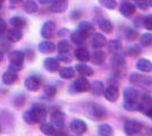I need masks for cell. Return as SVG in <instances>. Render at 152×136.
I'll return each instance as SVG.
<instances>
[{
  "label": "cell",
  "mask_w": 152,
  "mask_h": 136,
  "mask_svg": "<svg viewBox=\"0 0 152 136\" xmlns=\"http://www.w3.org/2000/svg\"><path fill=\"white\" fill-rule=\"evenodd\" d=\"M47 116H48V110L45 105L41 103H34L28 110L24 112L23 119L25 123L33 125V124H41L45 121Z\"/></svg>",
  "instance_id": "cell-1"
},
{
  "label": "cell",
  "mask_w": 152,
  "mask_h": 136,
  "mask_svg": "<svg viewBox=\"0 0 152 136\" xmlns=\"http://www.w3.org/2000/svg\"><path fill=\"white\" fill-rule=\"evenodd\" d=\"M124 108L127 110H136V103L140 99V93L134 87H127L123 92Z\"/></svg>",
  "instance_id": "cell-2"
},
{
  "label": "cell",
  "mask_w": 152,
  "mask_h": 136,
  "mask_svg": "<svg viewBox=\"0 0 152 136\" xmlns=\"http://www.w3.org/2000/svg\"><path fill=\"white\" fill-rule=\"evenodd\" d=\"M24 60H25V53L24 52L18 51V50L10 52L9 53V68L18 73L23 68Z\"/></svg>",
  "instance_id": "cell-3"
},
{
  "label": "cell",
  "mask_w": 152,
  "mask_h": 136,
  "mask_svg": "<svg viewBox=\"0 0 152 136\" xmlns=\"http://www.w3.org/2000/svg\"><path fill=\"white\" fill-rule=\"evenodd\" d=\"M89 115L94 120H103L107 117V110L100 104L92 103L89 107Z\"/></svg>",
  "instance_id": "cell-4"
},
{
  "label": "cell",
  "mask_w": 152,
  "mask_h": 136,
  "mask_svg": "<svg viewBox=\"0 0 152 136\" xmlns=\"http://www.w3.org/2000/svg\"><path fill=\"white\" fill-rule=\"evenodd\" d=\"M143 129L142 124L137 120H127L124 124V132L126 135H139Z\"/></svg>",
  "instance_id": "cell-5"
},
{
  "label": "cell",
  "mask_w": 152,
  "mask_h": 136,
  "mask_svg": "<svg viewBox=\"0 0 152 136\" xmlns=\"http://www.w3.org/2000/svg\"><path fill=\"white\" fill-rule=\"evenodd\" d=\"M65 113L63 111L58 110V109H53V110L50 112V120L51 124L58 128V129H61L65 127Z\"/></svg>",
  "instance_id": "cell-6"
},
{
  "label": "cell",
  "mask_w": 152,
  "mask_h": 136,
  "mask_svg": "<svg viewBox=\"0 0 152 136\" xmlns=\"http://www.w3.org/2000/svg\"><path fill=\"white\" fill-rule=\"evenodd\" d=\"M103 95L106 97V100L109 102H116L119 99V89L118 85L109 84L108 86L104 87L103 91Z\"/></svg>",
  "instance_id": "cell-7"
},
{
  "label": "cell",
  "mask_w": 152,
  "mask_h": 136,
  "mask_svg": "<svg viewBox=\"0 0 152 136\" xmlns=\"http://www.w3.org/2000/svg\"><path fill=\"white\" fill-rule=\"evenodd\" d=\"M24 84H25V87L28 91L37 92L42 85V78L38 75H30L28 77H26Z\"/></svg>",
  "instance_id": "cell-8"
},
{
  "label": "cell",
  "mask_w": 152,
  "mask_h": 136,
  "mask_svg": "<svg viewBox=\"0 0 152 136\" xmlns=\"http://www.w3.org/2000/svg\"><path fill=\"white\" fill-rule=\"evenodd\" d=\"M69 128L76 135H83L88 130V125L82 119H73L69 124Z\"/></svg>",
  "instance_id": "cell-9"
},
{
  "label": "cell",
  "mask_w": 152,
  "mask_h": 136,
  "mask_svg": "<svg viewBox=\"0 0 152 136\" xmlns=\"http://www.w3.org/2000/svg\"><path fill=\"white\" fill-rule=\"evenodd\" d=\"M73 87L76 92H80V93H83V92H88L90 91V87H91V83L89 82V79L85 77V76H80L77 77L74 81L73 83Z\"/></svg>",
  "instance_id": "cell-10"
},
{
  "label": "cell",
  "mask_w": 152,
  "mask_h": 136,
  "mask_svg": "<svg viewBox=\"0 0 152 136\" xmlns=\"http://www.w3.org/2000/svg\"><path fill=\"white\" fill-rule=\"evenodd\" d=\"M56 33V24L53 20H47L41 27V36L45 39H51Z\"/></svg>",
  "instance_id": "cell-11"
},
{
  "label": "cell",
  "mask_w": 152,
  "mask_h": 136,
  "mask_svg": "<svg viewBox=\"0 0 152 136\" xmlns=\"http://www.w3.org/2000/svg\"><path fill=\"white\" fill-rule=\"evenodd\" d=\"M136 12V6L133 5L129 1H121L119 5V13L124 16V17H132Z\"/></svg>",
  "instance_id": "cell-12"
},
{
  "label": "cell",
  "mask_w": 152,
  "mask_h": 136,
  "mask_svg": "<svg viewBox=\"0 0 152 136\" xmlns=\"http://www.w3.org/2000/svg\"><path fill=\"white\" fill-rule=\"evenodd\" d=\"M91 44L94 49H101L107 44V39L101 33H92L91 35Z\"/></svg>",
  "instance_id": "cell-13"
},
{
  "label": "cell",
  "mask_w": 152,
  "mask_h": 136,
  "mask_svg": "<svg viewBox=\"0 0 152 136\" xmlns=\"http://www.w3.org/2000/svg\"><path fill=\"white\" fill-rule=\"evenodd\" d=\"M152 104V97L150 94H143L142 97L139 99L137 103H136V110L144 112L145 109H148Z\"/></svg>",
  "instance_id": "cell-14"
},
{
  "label": "cell",
  "mask_w": 152,
  "mask_h": 136,
  "mask_svg": "<svg viewBox=\"0 0 152 136\" xmlns=\"http://www.w3.org/2000/svg\"><path fill=\"white\" fill-rule=\"evenodd\" d=\"M43 65H45V69L48 71H50V73H56V71H58L59 68H60L59 60H58L57 58H52V57L45 58V61H43Z\"/></svg>",
  "instance_id": "cell-15"
},
{
  "label": "cell",
  "mask_w": 152,
  "mask_h": 136,
  "mask_svg": "<svg viewBox=\"0 0 152 136\" xmlns=\"http://www.w3.org/2000/svg\"><path fill=\"white\" fill-rule=\"evenodd\" d=\"M17 78H18L17 71L9 68L8 71H6L2 74V83L5 85H12L17 81Z\"/></svg>",
  "instance_id": "cell-16"
},
{
  "label": "cell",
  "mask_w": 152,
  "mask_h": 136,
  "mask_svg": "<svg viewBox=\"0 0 152 136\" xmlns=\"http://www.w3.org/2000/svg\"><path fill=\"white\" fill-rule=\"evenodd\" d=\"M68 7L67 0H53L50 5V12L52 13H64Z\"/></svg>",
  "instance_id": "cell-17"
},
{
  "label": "cell",
  "mask_w": 152,
  "mask_h": 136,
  "mask_svg": "<svg viewBox=\"0 0 152 136\" xmlns=\"http://www.w3.org/2000/svg\"><path fill=\"white\" fill-rule=\"evenodd\" d=\"M74 56H75V58L78 60V61H81V63H86V61H89L90 60V52L89 50L86 49V48H84V47H78L77 49H75V51H74Z\"/></svg>",
  "instance_id": "cell-18"
},
{
  "label": "cell",
  "mask_w": 152,
  "mask_h": 136,
  "mask_svg": "<svg viewBox=\"0 0 152 136\" xmlns=\"http://www.w3.org/2000/svg\"><path fill=\"white\" fill-rule=\"evenodd\" d=\"M77 31L82 35H84L85 38H89L92 35V33H94V26L92 25L90 22H82V23H80Z\"/></svg>",
  "instance_id": "cell-19"
},
{
  "label": "cell",
  "mask_w": 152,
  "mask_h": 136,
  "mask_svg": "<svg viewBox=\"0 0 152 136\" xmlns=\"http://www.w3.org/2000/svg\"><path fill=\"white\" fill-rule=\"evenodd\" d=\"M136 68L140 71H143V73H150L152 71V63L146 58H140L136 60Z\"/></svg>",
  "instance_id": "cell-20"
},
{
  "label": "cell",
  "mask_w": 152,
  "mask_h": 136,
  "mask_svg": "<svg viewBox=\"0 0 152 136\" xmlns=\"http://www.w3.org/2000/svg\"><path fill=\"white\" fill-rule=\"evenodd\" d=\"M22 38H23L22 28L13 27V28H10V30L7 31V39L9 40L10 42H18Z\"/></svg>",
  "instance_id": "cell-21"
},
{
  "label": "cell",
  "mask_w": 152,
  "mask_h": 136,
  "mask_svg": "<svg viewBox=\"0 0 152 136\" xmlns=\"http://www.w3.org/2000/svg\"><path fill=\"white\" fill-rule=\"evenodd\" d=\"M90 60H91L94 65H101V64L104 63V60H106V53L102 51V50L96 49V50L90 56Z\"/></svg>",
  "instance_id": "cell-22"
},
{
  "label": "cell",
  "mask_w": 152,
  "mask_h": 136,
  "mask_svg": "<svg viewBox=\"0 0 152 136\" xmlns=\"http://www.w3.org/2000/svg\"><path fill=\"white\" fill-rule=\"evenodd\" d=\"M38 50L41 53H52L56 50V45L50 41H42L39 43Z\"/></svg>",
  "instance_id": "cell-23"
},
{
  "label": "cell",
  "mask_w": 152,
  "mask_h": 136,
  "mask_svg": "<svg viewBox=\"0 0 152 136\" xmlns=\"http://www.w3.org/2000/svg\"><path fill=\"white\" fill-rule=\"evenodd\" d=\"M110 64L114 67L115 69H119V68H124L125 66V59L124 57L119 55V53H115L110 59Z\"/></svg>",
  "instance_id": "cell-24"
},
{
  "label": "cell",
  "mask_w": 152,
  "mask_h": 136,
  "mask_svg": "<svg viewBox=\"0 0 152 136\" xmlns=\"http://www.w3.org/2000/svg\"><path fill=\"white\" fill-rule=\"evenodd\" d=\"M75 68H76V71H77L80 75H82V76H85V77L92 76V75L94 74L93 69H92L90 66L85 65V64H78V65H76Z\"/></svg>",
  "instance_id": "cell-25"
},
{
  "label": "cell",
  "mask_w": 152,
  "mask_h": 136,
  "mask_svg": "<svg viewBox=\"0 0 152 136\" xmlns=\"http://www.w3.org/2000/svg\"><path fill=\"white\" fill-rule=\"evenodd\" d=\"M59 76L64 79H72L75 76V69L73 67H69V66L59 68Z\"/></svg>",
  "instance_id": "cell-26"
},
{
  "label": "cell",
  "mask_w": 152,
  "mask_h": 136,
  "mask_svg": "<svg viewBox=\"0 0 152 136\" xmlns=\"http://www.w3.org/2000/svg\"><path fill=\"white\" fill-rule=\"evenodd\" d=\"M108 50L110 53H119V51L121 50V48H123V44H121V42L119 40H110L109 42H108Z\"/></svg>",
  "instance_id": "cell-27"
},
{
  "label": "cell",
  "mask_w": 152,
  "mask_h": 136,
  "mask_svg": "<svg viewBox=\"0 0 152 136\" xmlns=\"http://www.w3.org/2000/svg\"><path fill=\"white\" fill-rule=\"evenodd\" d=\"M104 85L102 83L101 81H94L91 83V87L90 90L92 91V93L94 95H102L103 94V91H104Z\"/></svg>",
  "instance_id": "cell-28"
},
{
  "label": "cell",
  "mask_w": 152,
  "mask_h": 136,
  "mask_svg": "<svg viewBox=\"0 0 152 136\" xmlns=\"http://www.w3.org/2000/svg\"><path fill=\"white\" fill-rule=\"evenodd\" d=\"M40 130L45 134V135H55L56 134V128L55 126L50 123H43L40 124Z\"/></svg>",
  "instance_id": "cell-29"
},
{
  "label": "cell",
  "mask_w": 152,
  "mask_h": 136,
  "mask_svg": "<svg viewBox=\"0 0 152 136\" xmlns=\"http://www.w3.org/2000/svg\"><path fill=\"white\" fill-rule=\"evenodd\" d=\"M129 82H131L132 84L139 85V84H144V83H148V82H149V79H148L145 76L141 75V74H137V73H133V74H131Z\"/></svg>",
  "instance_id": "cell-30"
},
{
  "label": "cell",
  "mask_w": 152,
  "mask_h": 136,
  "mask_svg": "<svg viewBox=\"0 0 152 136\" xmlns=\"http://www.w3.org/2000/svg\"><path fill=\"white\" fill-rule=\"evenodd\" d=\"M99 28L103 33H111L114 30V25H113L111 20L106 18V20H101L99 22Z\"/></svg>",
  "instance_id": "cell-31"
},
{
  "label": "cell",
  "mask_w": 152,
  "mask_h": 136,
  "mask_svg": "<svg viewBox=\"0 0 152 136\" xmlns=\"http://www.w3.org/2000/svg\"><path fill=\"white\" fill-rule=\"evenodd\" d=\"M9 23L14 27H18V28H23V27H25L27 25V20L24 17H22V16H14V17L10 18Z\"/></svg>",
  "instance_id": "cell-32"
},
{
  "label": "cell",
  "mask_w": 152,
  "mask_h": 136,
  "mask_svg": "<svg viewBox=\"0 0 152 136\" xmlns=\"http://www.w3.org/2000/svg\"><path fill=\"white\" fill-rule=\"evenodd\" d=\"M98 134L101 136H110L114 134V130L113 127L108 124H101L99 127H98Z\"/></svg>",
  "instance_id": "cell-33"
},
{
  "label": "cell",
  "mask_w": 152,
  "mask_h": 136,
  "mask_svg": "<svg viewBox=\"0 0 152 136\" xmlns=\"http://www.w3.org/2000/svg\"><path fill=\"white\" fill-rule=\"evenodd\" d=\"M85 36L82 35L81 33L78 32V31H75V32H73L70 34V40H72V42L76 45H82L84 42H85Z\"/></svg>",
  "instance_id": "cell-34"
},
{
  "label": "cell",
  "mask_w": 152,
  "mask_h": 136,
  "mask_svg": "<svg viewBox=\"0 0 152 136\" xmlns=\"http://www.w3.org/2000/svg\"><path fill=\"white\" fill-rule=\"evenodd\" d=\"M23 8H24V10H25L26 13H28V14L37 13L39 9L37 2H34V1H32V0H27V1H25L24 5H23Z\"/></svg>",
  "instance_id": "cell-35"
},
{
  "label": "cell",
  "mask_w": 152,
  "mask_h": 136,
  "mask_svg": "<svg viewBox=\"0 0 152 136\" xmlns=\"http://www.w3.org/2000/svg\"><path fill=\"white\" fill-rule=\"evenodd\" d=\"M125 38L127 41H135V40L139 39V32L135 28L127 27L125 30Z\"/></svg>",
  "instance_id": "cell-36"
},
{
  "label": "cell",
  "mask_w": 152,
  "mask_h": 136,
  "mask_svg": "<svg viewBox=\"0 0 152 136\" xmlns=\"http://www.w3.org/2000/svg\"><path fill=\"white\" fill-rule=\"evenodd\" d=\"M56 48L58 49V52H70V50H72V45H70L69 42L66 41V40L59 41Z\"/></svg>",
  "instance_id": "cell-37"
},
{
  "label": "cell",
  "mask_w": 152,
  "mask_h": 136,
  "mask_svg": "<svg viewBox=\"0 0 152 136\" xmlns=\"http://www.w3.org/2000/svg\"><path fill=\"white\" fill-rule=\"evenodd\" d=\"M45 95L48 100H51L57 95V87L53 85H47L45 89Z\"/></svg>",
  "instance_id": "cell-38"
},
{
  "label": "cell",
  "mask_w": 152,
  "mask_h": 136,
  "mask_svg": "<svg viewBox=\"0 0 152 136\" xmlns=\"http://www.w3.org/2000/svg\"><path fill=\"white\" fill-rule=\"evenodd\" d=\"M140 43L143 47H150L152 45V34L151 33H144L140 38Z\"/></svg>",
  "instance_id": "cell-39"
},
{
  "label": "cell",
  "mask_w": 152,
  "mask_h": 136,
  "mask_svg": "<svg viewBox=\"0 0 152 136\" xmlns=\"http://www.w3.org/2000/svg\"><path fill=\"white\" fill-rule=\"evenodd\" d=\"M26 102V97L24 94H17L16 97L14 99V104H15V107L16 108H22Z\"/></svg>",
  "instance_id": "cell-40"
},
{
  "label": "cell",
  "mask_w": 152,
  "mask_h": 136,
  "mask_svg": "<svg viewBox=\"0 0 152 136\" xmlns=\"http://www.w3.org/2000/svg\"><path fill=\"white\" fill-rule=\"evenodd\" d=\"M100 2V5L103 6L104 8L107 9H115L117 7V1L116 0H98Z\"/></svg>",
  "instance_id": "cell-41"
},
{
  "label": "cell",
  "mask_w": 152,
  "mask_h": 136,
  "mask_svg": "<svg viewBox=\"0 0 152 136\" xmlns=\"http://www.w3.org/2000/svg\"><path fill=\"white\" fill-rule=\"evenodd\" d=\"M126 53L129 57H137L140 53H141V48L139 45H132L127 49Z\"/></svg>",
  "instance_id": "cell-42"
},
{
  "label": "cell",
  "mask_w": 152,
  "mask_h": 136,
  "mask_svg": "<svg viewBox=\"0 0 152 136\" xmlns=\"http://www.w3.org/2000/svg\"><path fill=\"white\" fill-rule=\"evenodd\" d=\"M57 59L61 63H70L72 61L70 52H58Z\"/></svg>",
  "instance_id": "cell-43"
},
{
  "label": "cell",
  "mask_w": 152,
  "mask_h": 136,
  "mask_svg": "<svg viewBox=\"0 0 152 136\" xmlns=\"http://www.w3.org/2000/svg\"><path fill=\"white\" fill-rule=\"evenodd\" d=\"M143 27L148 31H152V14L143 17Z\"/></svg>",
  "instance_id": "cell-44"
},
{
  "label": "cell",
  "mask_w": 152,
  "mask_h": 136,
  "mask_svg": "<svg viewBox=\"0 0 152 136\" xmlns=\"http://www.w3.org/2000/svg\"><path fill=\"white\" fill-rule=\"evenodd\" d=\"M136 5L139 7L140 9L142 10H146L150 5H149V0H136Z\"/></svg>",
  "instance_id": "cell-45"
},
{
  "label": "cell",
  "mask_w": 152,
  "mask_h": 136,
  "mask_svg": "<svg viewBox=\"0 0 152 136\" xmlns=\"http://www.w3.org/2000/svg\"><path fill=\"white\" fill-rule=\"evenodd\" d=\"M82 16H83V12H82V10H80V9H76V10H73V12H72L70 18H72V20H80Z\"/></svg>",
  "instance_id": "cell-46"
},
{
  "label": "cell",
  "mask_w": 152,
  "mask_h": 136,
  "mask_svg": "<svg viewBox=\"0 0 152 136\" xmlns=\"http://www.w3.org/2000/svg\"><path fill=\"white\" fill-rule=\"evenodd\" d=\"M6 30H7V23L5 22V20H2L0 17V33L5 32Z\"/></svg>",
  "instance_id": "cell-47"
},
{
  "label": "cell",
  "mask_w": 152,
  "mask_h": 136,
  "mask_svg": "<svg viewBox=\"0 0 152 136\" xmlns=\"http://www.w3.org/2000/svg\"><path fill=\"white\" fill-rule=\"evenodd\" d=\"M145 116H148V117H150V118H152V104L148 108V109H145L144 110V112H143Z\"/></svg>",
  "instance_id": "cell-48"
},
{
  "label": "cell",
  "mask_w": 152,
  "mask_h": 136,
  "mask_svg": "<svg viewBox=\"0 0 152 136\" xmlns=\"http://www.w3.org/2000/svg\"><path fill=\"white\" fill-rule=\"evenodd\" d=\"M53 0H39V2L40 4H42V5H45V4H51Z\"/></svg>",
  "instance_id": "cell-49"
},
{
  "label": "cell",
  "mask_w": 152,
  "mask_h": 136,
  "mask_svg": "<svg viewBox=\"0 0 152 136\" xmlns=\"http://www.w3.org/2000/svg\"><path fill=\"white\" fill-rule=\"evenodd\" d=\"M9 1H10V4H13V5H18L23 0H9Z\"/></svg>",
  "instance_id": "cell-50"
},
{
  "label": "cell",
  "mask_w": 152,
  "mask_h": 136,
  "mask_svg": "<svg viewBox=\"0 0 152 136\" xmlns=\"http://www.w3.org/2000/svg\"><path fill=\"white\" fill-rule=\"evenodd\" d=\"M66 32H68L67 30H60V32L58 33V35H63V34H65Z\"/></svg>",
  "instance_id": "cell-51"
},
{
  "label": "cell",
  "mask_w": 152,
  "mask_h": 136,
  "mask_svg": "<svg viewBox=\"0 0 152 136\" xmlns=\"http://www.w3.org/2000/svg\"><path fill=\"white\" fill-rule=\"evenodd\" d=\"M146 132H148V133H146L148 135H152V127H149V128H148V130H146Z\"/></svg>",
  "instance_id": "cell-52"
},
{
  "label": "cell",
  "mask_w": 152,
  "mask_h": 136,
  "mask_svg": "<svg viewBox=\"0 0 152 136\" xmlns=\"http://www.w3.org/2000/svg\"><path fill=\"white\" fill-rule=\"evenodd\" d=\"M2 59H4V52L0 50V63L2 61Z\"/></svg>",
  "instance_id": "cell-53"
},
{
  "label": "cell",
  "mask_w": 152,
  "mask_h": 136,
  "mask_svg": "<svg viewBox=\"0 0 152 136\" xmlns=\"http://www.w3.org/2000/svg\"><path fill=\"white\" fill-rule=\"evenodd\" d=\"M4 2H5V0H0V8L2 7V5H4Z\"/></svg>",
  "instance_id": "cell-54"
},
{
  "label": "cell",
  "mask_w": 152,
  "mask_h": 136,
  "mask_svg": "<svg viewBox=\"0 0 152 136\" xmlns=\"http://www.w3.org/2000/svg\"><path fill=\"white\" fill-rule=\"evenodd\" d=\"M149 5L152 7V0H150V1H149Z\"/></svg>",
  "instance_id": "cell-55"
},
{
  "label": "cell",
  "mask_w": 152,
  "mask_h": 136,
  "mask_svg": "<svg viewBox=\"0 0 152 136\" xmlns=\"http://www.w3.org/2000/svg\"><path fill=\"white\" fill-rule=\"evenodd\" d=\"M0 133H1V127H0Z\"/></svg>",
  "instance_id": "cell-56"
}]
</instances>
